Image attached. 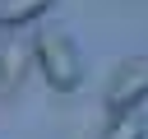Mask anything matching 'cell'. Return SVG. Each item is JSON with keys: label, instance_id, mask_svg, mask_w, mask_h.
<instances>
[{"label": "cell", "instance_id": "3957f363", "mask_svg": "<svg viewBox=\"0 0 148 139\" xmlns=\"http://www.w3.org/2000/svg\"><path fill=\"white\" fill-rule=\"evenodd\" d=\"M37 65V51H32V42L28 37H18V28H9L5 37H0V93L9 97L23 79H28V70Z\"/></svg>", "mask_w": 148, "mask_h": 139}, {"label": "cell", "instance_id": "6da1fadb", "mask_svg": "<svg viewBox=\"0 0 148 139\" xmlns=\"http://www.w3.org/2000/svg\"><path fill=\"white\" fill-rule=\"evenodd\" d=\"M32 51H37V70H42L46 88H56V93H74V88L83 83V60H79V46H74L69 32L46 28V32L32 37Z\"/></svg>", "mask_w": 148, "mask_h": 139}, {"label": "cell", "instance_id": "277c9868", "mask_svg": "<svg viewBox=\"0 0 148 139\" xmlns=\"http://www.w3.org/2000/svg\"><path fill=\"white\" fill-rule=\"evenodd\" d=\"M51 5H56V0H0V32L37 23V19H42Z\"/></svg>", "mask_w": 148, "mask_h": 139}, {"label": "cell", "instance_id": "5b68a950", "mask_svg": "<svg viewBox=\"0 0 148 139\" xmlns=\"http://www.w3.org/2000/svg\"><path fill=\"white\" fill-rule=\"evenodd\" d=\"M97 139H148V120L139 111H111V120Z\"/></svg>", "mask_w": 148, "mask_h": 139}, {"label": "cell", "instance_id": "7a4b0ae2", "mask_svg": "<svg viewBox=\"0 0 148 139\" xmlns=\"http://www.w3.org/2000/svg\"><path fill=\"white\" fill-rule=\"evenodd\" d=\"M148 102V56L125 60L106 83V111H139Z\"/></svg>", "mask_w": 148, "mask_h": 139}]
</instances>
